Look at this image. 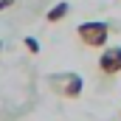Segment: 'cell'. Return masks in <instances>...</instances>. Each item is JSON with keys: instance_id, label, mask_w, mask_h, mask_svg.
<instances>
[{"instance_id": "6da1fadb", "label": "cell", "mask_w": 121, "mask_h": 121, "mask_svg": "<svg viewBox=\"0 0 121 121\" xmlns=\"http://www.w3.org/2000/svg\"><path fill=\"white\" fill-rule=\"evenodd\" d=\"M79 39L87 45V48H104L107 45V37H110V26L101 23V20H90V23H82L79 28Z\"/></svg>"}, {"instance_id": "8992f818", "label": "cell", "mask_w": 121, "mask_h": 121, "mask_svg": "<svg viewBox=\"0 0 121 121\" xmlns=\"http://www.w3.org/2000/svg\"><path fill=\"white\" fill-rule=\"evenodd\" d=\"M9 6H14V0H0V11H3V9H9Z\"/></svg>"}, {"instance_id": "52a82bcc", "label": "cell", "mask_w": 121, "mask_h": 121, "mask_svg": "<svg viewBox=\"0 0 121 121\" xmlns=\"http://www.w3.org/2000/svg\"><path fill=\"white\" fill-rule=\"evenodd\" d=\"M0 51H3V42H0Z\"/></svg>"}, {"instance_id": "277c9868", "label": "cell", "mask_w": 121, "mask_h": 121, "mask_svg": "<svg viewBox=\"0 0 121 121\" xmlns=\"http://www.w3.org/2000/svg\"><path fill=\"white\" fill-rule=\"evenodd\" d=\"M68 11H70V6H68V3H56V6L45 14V20H48V23H59V20L68 17Z\"/></svg>"}, {"instance_id": "3957f363", "label": "cell", "mask_w": 121, "mask_h": 121, "mask_svg": "<svg viewBox=\"0 0 121 121\" xmlns=\"http://www.w3.org/2000/svg\"><path fill=\"white\" fill-rule=\"evenodd\" d=\"M56 90L65 93V99H76V96L82 93V76H79V73H68L65 85H56Z\"/></svg>"}, {"instance_id": "5b68a950", "label": "cell", "mask_w": 121, "mask_h": 121, "mask_svg": "<svg viewBox=\"0 0 121 121\" xmlns=\"http://www.w3.org/2000/svg\"><path fill=\"white\" fill-rule=\"evenodd\" d=\"M26 48H28L31 54H39V42H37L34 37H26Z\"/></svg>"}, {"instance_id": "7a4b0ae2", "label": "cell", "mask_w": 121, "mask_h": 121, "mask_svg": "<svg viewBox=\"0 0 121 121\" xmlns=\"http://www.w3.org/2000/svg\"><path fill=\"white\" fill-rule=\"evenodd\" d=\"M99 70H101L104 76L121 73V48H107V51L99 56Z\"/></svg>"}]
</instances>
